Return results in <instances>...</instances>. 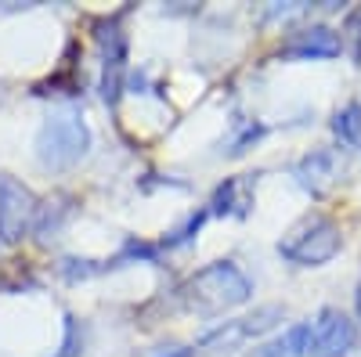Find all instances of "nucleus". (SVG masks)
<instances>
[{
	"mask_svg": "<svg viewBox=\"0 0 361 357\" xmlns=\"http://www.w3.org/2000/svg\"><path fill=\"white\" fill-rule=\"evenodd\" d=\"M264 134H267V127H264V123H257V119H243V115H235L231 134H228V141H224L228 156H243L246 148H253Z\"/></svg>",
	"mask_w": 361,
	"mask_h": 357,
	"instance_id": "obj_10",
	"label": "nucleus"
},
{
	"mask_svg": "<svg viewBox=\"0 0 361 357\" xmlns=\"http://www.w3.org/2000/svg\"><path fill=\"white\" fill-rule=\"evenodd\" d=\"M253 292V282L238 271L231 260H221V263H209L202 271H195L180 296H185V303L199 314H224L238 303H246Z\"/></svg>",
	"mask_w": 361,
	"mask_h": 357,
	"instance_id": "obj_1",
	"label": "nucleus"
},
{
	"mask_svg": "<svg viewBox=\"0 0 361 357\" xmlns=\"http://www.w3.org/2000/svg\"><path fill=\"white\" fill-rule=\"evenodd\" d=\"M343 29H347L350 40H354V47H350V51H354V62H361V8L347 15V25H343Z\"/></svg>",
	"mask_w": 361,
	"mask_h": 357,
	"instance_id": "obj_14",
	"label": "nucleus"
},
{
	"mask_svg": "<svg viewBox=\"0 0 361 357\" xmlns=\"http://www.w3.org/2000/svg\"><path fill=\"white\" fill-rule=\"evenodd\" d=\"M357 311H361V289H357Z\"/></svg>",
	"mask_w": 361,
	"mask_h": 357,
	"instance_id": "obj_16",
	"label": "nucleus"
},
{
	"mask_svg": "<svg viewBox=\"0 0 361 357\" xmlns=\"http://www.w3.org/2000/svg\"><path fill=\"white\" fill-rule=\"evenodd\" d=\"M214 210L209 213H224V217H246L253 206V177H228V181L214 192Z\"/></svg>",
	"mask_w": 361,
	"mask_h": 357,
	"instance_id": "obj_9",
	"label": "nucleus"
},
{
	"mask_svg": "<svg viewBox=\"0 0 361 357\" xmlns=\"http://www.w3.org/2000/svg\"><path fill=\"white\" fill-rule=\"evenodd\" d=\"M357 343L354 321L333 307H325L311 321V357H343Z\"/></svg>",
	"mask_w": 361,
	"mask_h": 357,
	"instance_id": "obj_6",
	"label": "nucleus"
},
{
	"mask_svg": "<svg viewBox=\"0 0 361 357\" xmlns=\"http://www.w3.org/2000/svg\"><path fill=\"white\" fill-rule=\"evenodd\" d=\"M293 177H296V184L304 188V192L325 195L329 184L340 177V156L333 152V148H318V152H311V156H304V159L296 163Z\"/></svg>",
	"mask_w": 361,
	"mask_h": 357,
	"instance_id": "obj_8",
	"label": "nucleus"
},
{
	"mask_svg": "<svg viewBox=\"0 0 361 357\" xmlns=\"http://www.w3.org/2000/svg\"><path fill=\"white\" fill-rule=\"evenodd\" d=\"M83 350V329H80V321L73 314H66V336H62V350H58L54 357H80Z\"/></svg>",
	"mask_w": 361,
	"mask_h": 357,
	"instance_id": "obj_12",
	"label": "nucleus"
},
{
	"mask_svg": "<svg viewBox=\"0 0 361 357\" xmlns=\"http://www.w3.org/2000/svg\"><path fill=\"white\" fill-rule=\"evenodd\" d=\"M340 249H343V234L329 217H311L304 224H296L279 242V256L296 267H322Z\"/></svg>",
	"mask_w": 361,
	"mask_h": 357,
	"instance_id": "obj_3",
	"label": "nucleus"
},
{
	"mask_svg": "<svg viewBox=\"0 0 361 357\" xmlns=\"http://www.w3.org/2000/svg\"><path fill=\"white\" fill-rule=\"evenodd\" d=\"M333 130H336L340 141L357 144V141H361V105H347V108H340L336 119H333Z\"/></svg>",
	"mask_w": 361,
	"mask_h": 357,
	"instance_id": "obj_11",
	"label": "nucleus"
},
{
	"mask_svg": "<svg viewBox=\"0 0 361 357\" xmlns=\"http://www.w3.org/2000/svg\"><path fill=\"white\" fill-rule=\"evenodd\" d=\"M206 213H209V210H199V213H192V217H188L185 224H180V227H177L173 234H166V242H163V246H185V242H188V238H192V234H195V231L202 227V220H206Z\"/></svg>",
	"mask_w": 361,
	"mask_h": 357,
	"instance_id": "obj_13",
	"label": "nucleus"
},
{
	"mask_svg": "<svg viewBox=\"0 0 361 357\" xmlns=\"http://www.w3.org/2000/svg\"><path fill=\"white\" fill-rule=\"evenodd\" d=\"M40 202L22 181L11 173L0 177V242H18V238L37 224Z\"/></svg>",
	"mask_w": 361,
	"mask_h": 357,
	"instance_id": "obj_4",
	"label": "nucleus"
},
{
	"mask_svg": "<svg viewBox=\"0 0 361 357\" xmlns=\"http://www.w3.org/2000/svg\"><path fill=\"white\" fill-rule=\"evenodd\" d=\"M87 152H90V127L76 112L51 115L37 134V159L47 170H69Z\"/></svg>",
	"mask_w": 361,
	"mask_h": 357,
	"instance_id": "obj_2",
	"label": "nucleus"
},
{
	"mask_svg": "<svg viewBox=\"0 0 361 357\" xmlns=\"http://www.w3.org/2000/svg\"><path fill=\"white\" fill-rule=\"evenodd\" d=\"M340 51H343V37H336L329 25H307L279 47L282 58H300V62H307V58H336Z\"/></svg>",
	"mask_w": 361,
	"mask_h": 357,
	"instance_id": "obj_7",
	"label": "nucleus"
},
{
	"mask_svg": "<svg viewBox=\"0 0 361 357\" xmlns=\"http://www.w3.org/2000/svg\"><path fill=\"white\" fill-rule=\"evenodd\" d=\"M98 44H102V98L116 105L123 94V73H127V33L119 29L116 18L98 25Z\"/></svg>",
	"mask_w": 361,
	"mask_h": 357,
	"instance_id": "obj_5",
	"label": "nucleus"
},
{
	"mask_svg": "<svg viewBox=\"0 0 361 357\" xmlns=\"http://www.w3.org/2000/svg\"><path fill=\"white\" fill-rule=\"evenodd\" d=\"M159 357H195V353H192L188 346H170V350H163Z\"/></svg>",
	"mask_w": 361,
	"mask_h": 357,
	"instance_id": "obj_15",
	"label": "nucleus"
}]
</instances>
